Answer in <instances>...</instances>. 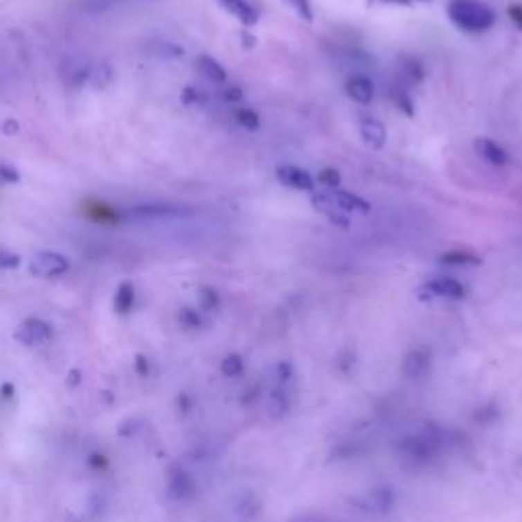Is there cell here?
I'll use <instances>...</instances> for the list:
<instances>
[{
  "mask_svg": "<svg viewBox=\"0 0 522 522\" xmlns=\"http://www.w3.org/2000/svg\"><path fill=\"white\" fill-rule=\"evenodd\" d=\"M0 176H2V180L6 182V184H19L21 182V174L15 170V168H10V165H2V170H0Z\"/></svg>",
  "mask_w": 522,
  "mask_h": 522,
  "instance_id": "cell-23",
  "label": "cell"
},
{
  "mask_svg": "<svg viewBox=\"0 0 522 522\" xmlns=\"http://www.w3.org/2000/svg\"><path fill=\"white\" fill-rule=\"evenodd\" d=\"M51 336V327L41 321V318H27L21 323L19 331H17V339L25 345H39L45 343Z\"/></svg>",
  "mask_w": 522,
  "mask_h": 522,
  "instance_id": "cell-5",
  "label": "cell"
},
{
  "mask_svg": "<svg viewBox=\"0 0 522 522\" xmlns=\"http://www.w3.org/2000/svg\"><path fill=\"white\" fill-rule=\"evenodd\" d=\"M19 265V258L10 253H2V269H12Z\"/></svg>",
  "mask_w": 522,
  "mask_h": 522,
  "instance_id": "cell-29",
  "label": "cell"
},
{
  "mask_svg": "<svg viewBox=\"0 0 522 522\" xmlns=\"http://www.w3.org/2000/svg\"><path fill=\"white\" fill-rule=\"evenodd\" d=\"M70 269V260L55 251H39L29 263V271L37 278H57Z\"/></svg>",
  "mask_w": 522,
  "mask_h": 522,
  "instance_id": "cell-2",
  "label": "cell"
},
{
  "mask_svg": "<svg viewBox=\"0 0 522 522\" xmlns=\"http://www.w3.org/2000/svg\"><path fill=\"white\" fill-rule=\"evenodd\" d=\"M219 4L223 6L228 15H233L241 25H245V27H253L260 21L258 10L247 0H219Z\"/></svg>",
  "mask_w": 522,
  "mask_h": 522,
  "instance_id": "cell-9",
  "label": "cell"
},
{
  "mask_svg": "<svg viewBox=\"0 0 522 522\" xmlns=\"http://www.w3.org/2000/svg\"><path fill=\"white\" fill-rule=\"evenodd\" d=\"M312 206H314L318 213H323V215H325L331 223L336 224V226H349V217H347V213H343L335 202L331 200V196L327 194V190H325V192H312Z\"/></svg>",
  "mask_w": 522,
  "mask_h": 522,
  "instance_id": "cell-6",
  "label": "cell"
},
{
  "mask_svg": "<svg viewBox=\"0 0 522 522\" xmlns=\"http://www.w3.org/2000/svg\"><path fill=\"white\" fill-rule=\"evenodd\" d=\"M359 131H361V137H363V143L372 150H381L386 139H388V133H386V127L384 123H379L377 118H366L361 120L359 125Z\"/></svg>",
  "mask_w": 522,
  "mask_h": 522,
  "instance_id": "cell-10",
  "label": "cell"
},
{
  "mask_svg": "<svg viewBox=\"0 0 522 522\" xmlns=\"http://www.w3.org/2000/svg\"><path fill=\"white\" fill-rule=\"evenodd\" d=\"M449 19L455 27L469 31V33H482L487 31L496 23L494 10L478 0H453L447 6Z\"/></svg>",
  "mask_w": 522,
  "mask_h": 522,
  "instance_id": "cell-1",
  "label": "cell"
},
{
  "mask_svg": "<svg viewBox=\"0 0 522 522\" xmlns=\"http://www.w3.org/2000/svg\"><path fill=\"white\" fill-rule=\"evenodd\" d=\"M318 182L327 188V190H336V188L341 186V174L336 172L335 168H325L318 174Z\"/></svg>",
  "mask_w": 522,
  "mask_h": 522,
  "instance_id": "cell-19",
  "label": "cell"
},
{
  "mask_svg": "<svg viewBox=\"0 0 522 522\" xmlns=\"http://www.w3.org/2000/svg\"><path fill=\"white\" fill-rule=\"evenodd\" d=\"M286 2H288V6H292V8L298 12L302 21H306V23H312V21H314L310 0H286Z\"/></svg>",
  "mask_w": 522,
  "mask_h": 522,
  "instance_id": "cell-20",
  "label": "cell"
},
{
  "mask_svg": "<svg viewBox=\"0 0 522 522\" xmlns=\"http://www.w3.org/2000/svg\"><path fill=\"white\" fill-rule=\"evenodd\" d=\"M135 302V288L131 284H120L116 294H114V308L120 314H127L133 308Z\"/></svg>",
  "mask_w": 522,
  "mask_h": 522,
  "instance_id": "cell-15",
  "label": "cell"
},
{
  "mask_svg": "<svg viewBox=\"0 0 522 522\" xmlns=\"http://www.w3.org/2000/svg\"><path fill=\"white\" fill-rule=\"evenodd\" d=\"M223 98L226 102H239L243 98V90L237 88V86H228L223 92Z\"/></svg>",
  "mask_w": 522,
  "mask_h": 522,
  "instance_id": "cell-24",
  "label": "cell"
},
{
  "mask_svg": "<svg viewBox=\"0 0 522 522\" xmlns=\"http://www.w3.org/2000/svg\"><path fill=\"white\" fill-rule=\"evenodd\" d=\"M276 178L282 186L290 190H300V192H314V180L312 176L302 170L298 165H280L276 172Z\"/></svg>",
  "mask_w": 522,
  "mask_h": 522,
  "instance_id": "cell-3",
  "label": "cell"
},
{
  "mask_svg": "<svg viewBox=\"0 0 522 522\" xmlns=\"http://www.w3.org/2000/svg\"><path fill=\"white\" fill-rule=\"evenodd\" d=\"M394 100H396V105L406 112V114H412V102L408 96H404V94H394Z\"/></svg>",
  "mask_w": 522,
  "mask_h": 522,
  "instance_id": "cell-28",
  "label": "cell"
},
{
  "mask_svg": "<svg viewBox=\"0 0 522 522\" xmlns=\"http://www.w3.org/2000/svg\"><path fill=\"white\" fill-rule=\"evenodd\" d=\"M426 366H429V359L422 351H414L412 355H408V361H406V372L411 375H420V373L426 372Z\"/></svg>",
  "mask_w": 522,
  "mask_h": 522,
  "instance_id": "cell-17",
  "label": "cell"
},
{
  "mask_svg": "<svg viewBox=\"0 0 522 522\" xmlns=\"http://www.w3.org/2000/svg\"><path fill=\"white\" fill-rule=\"evenodd\" d=\"M400 72H402L404 78H408V82H420L422 80V66L412 57H402L400 60Z\"/></svg>",
  "mask_w": 522,
  "mask_h": 522,
  "instance_id": "cell-16",
  "label": "cell"
},
{
  "mask_svg": "<svg viewBox=\"0 0 522 522\" xmlns=\"http://www.w3.org/2000/svg\"><path fill=\"white\" fill-rule=\"evenodd\" d=\"M375 4H396V6H411V4H422V2H431V0H370Z\"/></svg>",
  "mask_w": 522,
  "mask_h": 522,
  "instance_id": "cell-25",
  "label": "cell"
},
{
  "mask_svg": "<svg viewBox=\"0 0 522 522\" xmlns=\"http://www.w3.org/2000/svg\"><path fill=\"white\" fill-rule=\"evenodd\" d=\"M133 217H139V219H182V217H190L192 210L188 208H176V206H161V204H141L137 208L131 210Z\"/></svg>",
  "mask_w": 522,
  "mask_h": 522,
  "instance_id": "cell-7",
  "label": "cell"
},
{
  "mask_svg": "<svg viewBox=\"0 0 522 522\" xmlns=\"http://www.w3.org/2000/svg\"><path fill=\"white\" fill-rule=\"evenodd\" d=\"M327 194L331 196V200L335 202L343 213H359V215H366V213H370V208H372L368 200H363V198H359V196H355V194H351V192H345V190H341V188H336V190H327Z\"/></svg>",
  "mask_w": 522,
  "mask_h": 522,
  "instance_id": "cell-8",
  "label": "cell"
},
{
  "mask_svg": "<svg viewBox=\"0 0 522 522\" xmlns=\"http://www.w3.org/2000/svg\"><path fill=\"white\" fill-rule=\"evenodd\" d=\"M345 90H347L349 98L355 100L357 105H370L373 100V84L363 75H355V78L347 80Z\"/></svg>",
  "mask_w": 522,
  "mask_h": 522,
  "instance_id": "cell-11",
  "label": "cell"
},
{
  "mask_svg": "<svg viewBox=\"0 0 522 522\" xmlns=\"http://www.w3.org/2000/svg\"><path fill=\"white\" fill-rule=\"evenodd\" d=\"M241 39H243V45H247V47H251V45L255 43V37H251V35H245V33H241Z\"/></svg>",
  "mask_w": 522,
  "mask_h": 522,
  "instance_id": "cell-30",
  "label": "cell"
},
{
  "mask_svg": "<svg viewBox=\"0 0 522 522\" xmlns=\"http://www.w3.org/2000/svg\"><path fill=\"white\" fill-rule=\"evenodd\" d=\"M194 66H196V70H198L200 74L204 75V78H208L210 82H224V80H226V72H224L223 66H221L217 60L208 57V55H200V57L194 62Z\"/></svg>",
  "mask_w": 522,
  "mask_h": 522,
  "instance_id": "cell-13",
  "label": "cell"
},
{
  "mask_svg": "<svg viewBox=\"0 0 522 522\" xmlns=\"http://www.w3.org/2000/svg\"><path fill=\"white\" fill-rule=\"evenodd\" d=\"M508 15H510V19L514 21V25H519L522 29V6L521 4H510L508 6Z\"/></svg>",
  "mask_w": 522,
  "mask_h": 522,
  "instance_id": "cell-27",
  "label": "cell"
},
{
  "mask_svg": "<svg viewBox=\"0 0 522 522\" xmlns=\"http://www.w3.org/2000/svg\"><path fill=\"white\" fill-rule=\"evenodd\" d=\"M476 151L484 157L485 161H489L492 165H506L508 163V153L492 139H485V137L476 139Z\"/></svg>",
  "mask_w": 522,
  "mask_h": 522,
  "instance_id": "cell-12",
  "label": "cell"
},
{
  "mask_svg": "<svg viewBox=\"0 0 522 522\" xmlns=\"http://www.w3.org/2000/svg\"><path fill=\"white\" fill-rule=\"evenodd\" d=\"M422 292L429 298H447V300H461L465 296V288L461 282L453 278H437L431 280L429 284L422 286Z\"/></svg>",
  "mask_w": 522,
  "mask_h": 522,
  "instance_id": "cell-4",
  "label": "cell"
},
{
  "mask_svg": "<svg viewBox=\"0 0 522 522\" xmlns=\"http://www.w3.org/2000/svg\"><path fill=\"white\" fill-rule=\"evenodd\" d=\"M439 261L445 265H453V267H469V265L482 263V260L476 253H469V251H447L439 258Z\"/></svg>",
  "mask_w": 522,
  "mask_h": 522,
  "instance_id": "cell-14",
  "label": "cell"
},
{
  "mask_svg": "<svg viewBox=\"0 0 522 522\" xmlns=\"http://www.w3.org/2000/svg\"><path fill=\"white\" fill-rule=\"evenodd\" d=\"M200 296H202V304H204L206 308H213V306H217V294H215V290H210V288H204V290L200 292Z\"/></svg>",
  "mask_w": 522,
  "mask_h": 522,
  "instance_id": "cell-26",
  "label": "cell"
},
{
  "mask_svg": "<svg viewBox=\"0 0 522 522\" xmlns=\"http://www.w3.org/2000/svg\"><path fill=\"white\" fill-rule=\"evenodd\" d=\"M237 123L249 131H255V129H260L261 120L258 112H253L251 109H241V111H237Z\"/></svg>",
  "mask_w": 522,
  "mask_h": 522,
  "instance_id": "cell-18",
  "label": "cell"
},
{
  "mask_svg": "<svg viewBox=\"0 0 522 522\" xmlns=\"http://www.w3.org/2000/svg\"><path fill=\"white\" fill-rule=\"evenodd\" d=\"M241 368H243V363H241V359L237 357V355H231V357H226L223 363V372L228 373V375H237V373L241 372Z\"/></svg>",
  "mask_w": 522,
  "mask_h": 522,
  "instance_id": "cell-22",
  "label": "cell"
},
{
  "mask_svg": "<svg viewBox=\"0 0 522 522\" xmlns=\"http://www.w3.org/2000/svg\"><path fill=\"white\" fill-rule=\"evenodd\" d=\"M182 100H184L186 107H202L206 102V96L198 88L188 86L186 90H184V94H182Z\"/></svg>",
  "mask_w": 522,
  "mask_h": 522,
  "instance_id": "cell-21",
  "label": "cell"
}]
</instances>
